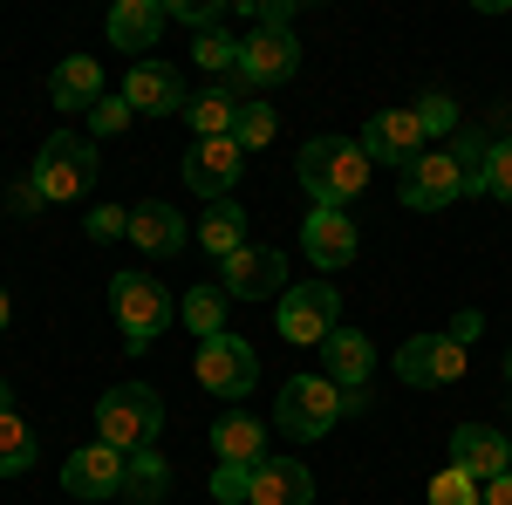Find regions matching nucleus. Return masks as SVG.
<instances>
[{
  "label": "nucleus",
  "instance_id": "13",
  "mask_svg": "<svg viewBox=\"0 0 512 505\" xmlns=\"http://www.w3.org/2000/svg\"><path fill=\"white\" fill-rule=\"evenodd\" d=\"M239 157H246V151H239V137H205V144L185 151V185H192L198 198H212V205H219V198L239 185V171H246Z\"/></svg>",
  "mask_w": 512,
  "mask_h": 505
},
{
  "label": "nucleus",
  "instance_id": "32",
  "mask_svg": "<svg viewBox=\"0 0 512 505\" xmlns=\"http://www.w3.org/2000/svg\"><path fill=\"white\" fill-rule=\"evenodd\" d=\"M431 505H478V478H465L458 465H444L431 478Z\"/></svg>",
  "mask_w": 512,
  "mask_h": 505
},
{
  "label": "nucleus",
  "instance_id": "6",
  "mask_svg": "<svg viewBox=\"0 0 512 505\" xmlns=\"http://www.w3.org/2000/svg\"><path fill=\"white\" fill-rule=\"evenodd\" d=\"M274 328H280V342H328V335L342 328V294H335V280H301V287H287Z\"/></svg>",
  "mask_w": 512,
  "mask_h": 505
},
{
  "label": "nucleus",
  "instance_id": "40",
  "mask_svg": "<svg viewBox=\"0 0 512 505\" xmlns=\"http://www.w3.org/2000/svg\"><path fill=\"white\" fill-rule=\"evenodd\" d=\"M478 505H512V471H499L492 485H478Z\"/></svg>",
  "mask_w": 512,
  "mask_h": 505
},
{
  "label": "nucleus",
  "instance_id": "10",
  "mask_svg": "<svg viewBox=\"0 0 512 505\" xmlns=\"http://www.w3.org/2000/svg\"><path fill=\"white\" fill-rule=\"evenodd\" d=\"M294 69H301L294 28H253V35L239 41V82H246V89H280Z\"/></svg>",
  "mask_w": 512,
  "mask_h": 505
},
{
  "label": "nucleus",
  "instance_id": "2",
  "mask_svg": "<svg viewBox=\"0 0 512 505\" xmlns=\"http://www.w3.org/2000/svg\"><path fill=\"white\" fill-rule=\"evenodd\" d=\"M164 430V403L151 383H117L103 403H96V444H110V451H151Z\"/></svg>",
  "mask_w": 512,
  "mask_h": 505
},
{
  "label": "nucleus",
  "instance_id": "21",
  "mask_svg": "<svg viewBox=\"0 0 512 505\" xmlns=\"http://www.w3.org/2000/svg\"><path fill=\"white\" fill-rule=\"evenodd\" d=\"M321 362H328L321 376H328L335 389H342V383L355 389V383H369V369H376V342H369L362 328H335V335L321 342Z\"/></svg>",
  "mask_w": 512,
  "mask_h": 505
},
{
  "label": "nucleus",
  "instance_id": "43",
  "mask_svg": "<svg viewBox=\"0 0 512 505\" xmlns=\"http://www.w3.org/2000/svg\"><path fill=\"white\" fill-rule=\"evenodd\" d=\"M7 403H14V396H7V383H0V410H7Z\"/></svg>",
  "mask_w": 512,
  "mask_h": 505
},
{
  "label": "nucleus",
  "instance_id": "18",
  "mask_svg": "<svg viewBox=\"0 0 512 505\" xmlns=\"http://www.w3.org/2000/svg\"><path fill=\"white\" fill-rule=\"evenodd\" d=\"M130 246H137V253H151V260H171V253L185 246V212H178V205H164V198L130 205Z\"/></svg>",
  "mask_w": 512,
  "mask_h": 505
},
{
  "label": "nucleus",
  "instance_id": "3",
  "mask_svg": "<svg viewBox=\"0 0 512 505\" xmlns=\"http://www.w3.org/2000/svg\"><path fill=\"white\" fill-rule=\"evenodd\" d=\"M110 314H117V328H123L130 349H151L164 328H171L178 301L164 294L158 273H117V280H110Z\"/></svg>",
  "mask_w": 512,
  "mask_h": 505
},
{
  "label": "nucleus",
  "instance_id": "28",
  "mask_svg": "<svg viewBox=\"0 0 512 505\" xmlns=\"http://www.w3.org/2000/svg\"><path fill=\"white\" fill-rule=\"evenodd\" d=\"M185 328H192L198 342L226 335V287H192L185 294Z\"/></svg>",
  "mask_w": 512,
  "mask_h": 505
},
{
  "label": "nucleus",
  "instance_id": "12",
  "mask_svg": "<svg viewBox=\"0 0 512 505\" xmlns=\"http://www.w3.org/2000/svg\"><path fill=\"white\" fill-rule=\"evenodd\" d=\"M123 478H130V458L123 451L82 444V451H69V465H62V492H76V499H117Z\"/></svg>",
  "mask_w": 512,
  "mask_h": 505
},
{
  "label": "nucleus",
  "instance_id": "9",
  "mask_svg": "<svg viewBox=\"0 0 512 505\" xmlns=\"http://www.w3.org/2000/svg\"><path fill=\"white\" fill-rule=\"evenodd\" d=\"M192 376L212 396H246V389L260 383V355H253V342H239V335H212V342H198Z\"/></svg>",
  "mask_w": 512,
  "mask_h": 505
},
{
  "label": "nucleus",
  "instance_id": "22",
  "mask_svg": "<svg viewBox=\"0 0 512 505\" xmlns=\"http://www.w3.org/2000/svg\"><path fill=\"white\" fill-rule=\"evenodd\" d=\"M239 89L233 82H212V89H198V96H185V123H192V137L205 144V137H233L239 130Z\"/></svg>",
  "mask_w": 512,
  "mask_h": 505
},
{
  "label": "nucleus",
  "instance_id": "7",
  "mask_svg": "<svg viewBox=\"0 0 512 505\" xmlns=\"http://www.w3.org/2000/svg\"><path fill=\"white\" fill-rule=\"evenodd\" d=\"M465 362H472V349L458 342V335H410L403 349H396V376L410 389H444L465 376Z\"/></svg>",
  "mask_w": 512,
  "mask_h": 505
},
{
  "label": "nucleus",
  "instance_id": "19",
  "mask_svg": "<svg viewBox=\"0 0 512 505\" xmlns=\"http://www.w3.org/2000/svg\"><path fill=\"white\" fill-rule=\"evenodd\" d=\"M308 499H315V471L301 465V458H267V465H253L246 505H308Z\"/></svg>",
  "mask_w": 512,
  "mask_h": 505
},
{
  "label": "nucleus",
  "instance_id": "14",
  "mask_svg": "<svg viewBox=\"0 0 512 505\" xmlns=\"http://www.w3.org/2000/svg\"><path fill=\"white\" fill-rule=\"evenodd\" d=\"M424 123H417V110H376L369 117V130H362V151H369V164H417L424 157Z\"/></svg>",
  "mask_w": 512,
  "mask_h": 505
},
{
  "label": "nucleus",
  "instance_id": "31",
  "mask_svg": "<svg viewBox=\"0 0 512 505\" xmlns=\"http://www.w3.org/2000/svg\"><path fill=\"white\" fill-rule=\"evenodd\" d=\"M192 62H198V69H212V76H226V69H239V41L212 28V35L192 41Z\"/></svg>",
  "mask_w": 512,
  "mask_h": 505
},
{
  "label": "nucleus",
  "instance_id": "29",
  "mask_svg": "<svg viewBox=\"0 0 512 505\" xmlns=\"http://www.w3.org/2000/svg\"><path fill=\"white\" fill-rule=\"evenodd\" d=\"M239 151H267V144H274L280 137V117H274V103H260V96H253V103H246V110H239Z\"/></svg>",
  "mask_w": 512,
  "mask_h": 505
},
{
  "label": "nucleus",
  "instance_id": "17",
  "mask_svg": "<svg viewBox=\"0 0 512 505\" xmlns=\"http://www.w3.org/2000/svg\"><path fill=\"white\" fill-rule=\"evenodd\" d=\"M451 465L465 478H478V485H492L512 465V437H499L492 424H458L451 430Z\"/></svg>",
  "mask_w": 512,
  "mask_h": 505
},
{
  "label": "nucleus",
  "instance_id": "41",
  "mask_svg": "<svg viewBox=\"0 0 512 505\" xmlns=\"http://www.w3.org/2000/svg\"><path fill=\"white\" fill-rule=\"evenodd\" d=\"M451 328H458V342H465V349H472V342H478V328H485V321H478V314L465 308V314H458V321H451Z\"/></svg>",
  "mask_w": 512,
  "mask_h": 505
},
{
  "label": "nucleus",
  "instance_id": "45",
  "mask_svg": "<svg viewBox=\"0 0 512 505\" xmlns=\"http://www.w3.org/2000/svg\"><path fill=\"white\" fill-rule=\"evenodd\" d=\"M506 471H512V465H506Z\"/></svg>",
  "mask_w": 512,
  "mask_h": 505
},
{
  "label": "nucleus",
  "instance_id": "37",
  "mask_svg": "<svg viewBox=\"0 0 512 505\" xmlns=\"http://www.w3.org/2000/svg\"><path fill=\"white\" fill-rule=\"evenodd\" d=\"M130 117H137V110H130L123 96H103V103L89 110V130H96V137H117V130H123Z\"/></svg>",
  "mask_w": 512,
  "mask_h": 505
},
{
  "label": "nucleus",
  "instance_id": "27",
  "mask_svg": "<svg viewBox=\"0 0 512 505\" xmlns=\"http://www.w3.org/2000/svg\"><path fill=\"white\" fill-rule=\"evenodd\" d=\"M164 485H171V465H164V451L151 444V451H130V478H123V492L137 505H158Z\"/></svg>",
  "mask_w": 512,
  "mask_h": 505
},
{
  "label": "nucleus",
  "instance_id": "15",
  "mask_svg": "<svg viewBox=\"0 0 512 505\" xmlns=\"http://www.w3.org/2000/svg\"><path fill=\"white\" fill-rule=\"evenodd\" d=\"M123 103L137 110V117H171V110H185V76L171 69V62H137L130 76H123V89H117Z\"/></svg>",
  "mask_w": 512,
  "mask_h": 505
},
{
  "label": "nucleus",
  "instance_id": "1",
  "mask_svg": "<svg viewBox=\"0 0 512 505\" xmlns=\"http://www.w3.org/2000/svg\"><path fill=\"white\" fill-rule=\"evenodd\" d=\"M369 185V151L349 144V137H308L301 144V192L315 198V205H342L349 212V198Z\"/></svg>",
  "mask_w": 512,
  "mask_h": 505
},
{
  "label": "nucleus",
  "instance_id": "5",
  "mask_svg": "<svg viewBox=\"0 0 512 505\" xmlns=\"http://www.w3.org/2000/svg\"><path fill=\"white\" fill-rule=\"evenodd\" d=\"M274 424H280V437H294V444L328 437V430L342 424V389L328 383V376H294V383H280Z\"/></svg>",
  "mask_w": 512,
  "mask_h": 505
},
{
  "label": "nucleus",
  "instance_id": "44",
  "mask_svg": "<svg viewBox=\"0 0 512 505\" xmlns=\"http://www.w3.org/2000/svg\"><path fill=\"white\" fill-rule=\"evenodd\" d=\"M506 383H512V349H506Z\"/></svg>",
  "mask_w": 512,
  "mask_h": 505
},
{
  "label": "nucleus",
  "instance_id": "8",
  "mask_svg": "<svg viewBox=\"0 0 512 505\" xmlns=\"http://www.w3.org/2000/svg\"><path fill=\"white\" fill-rule=\"evenodd\" d=\"M219 287H226V301H280L287 294V260H280V246H239L233 260H219Z\"/></svg>",
  "mask_w": 512,
  "mask_h": 505
},
{
  "label": "nucleus",
  "instance_id": "30",
  "mask_svg": "<svg viewBox=\"0 0 512 505\" xmlns=\"http://www.w3.org/2000/svg\"><path fill=\"white\" fill-rule=\"evenodd\" d=\"M485 157H492V144H485L478 130H458V151H451V164H458V178H465V198L485 192Z\"/></svg>",
  "mask_w": 512,
  "mask_h": 505
},
{
  "label": "nucleus",
  "instance_id": "4",
  "mask_svg": "<svg viewBox=\"0 0 512 505\" xmlns=\"http://www.w3.org/2000/svg\"><path fill=\"white\" fill-rule=\"evenodd\" d=\"M28 178H35V192L48 198V205H76V198L96 185V144L76 137V130H55V137L41 144Z\"/></svg>",
  "mask_w": 512,
  "mask_h": 505
},
{
  "label": "nucleus",
  "instance_id": "39",
  "mask_svg": "<svg viewBox=\"0 0 512 505\" xmlns=\"http://www.w3.org/2000/svg\"><path fill=\"white\" fill-rule=\"evenodd\" d=\"M7 205H14V212H21V219H28V212H41V205H48V198L35 192V178H28V185H14V192H7Z\"/></svg>",
  "mask_w": 512,
  "mask_h": 505
},
{
  "label": "nucleus",
  "instance_id": "16",
  "mask_svg": "<svg viewBox=\"0 0 512 505\" xmlns=\"http://www.w3.org/2000/svg\"><path fill=\"white\" fill-rule=\"evenodd\" d=\"M301 246H308V260H315L321 273H342L362 239H355V219L342 212V205H315L308 226H301Z\"/></svg>",
  "mask_w": 512,
  "mask_h": 505
},
{
  "label": "nucleus",
  "instance_id": "24",
  "mask_svg": "<svg viewBox=\"0 0 512 505\" xmlns=\"http://www.w3.org/2000/svg\"><path fill=\"white\" fill-rule=\"evenodd\" d=\"M48 96H55V110H96L103 103V69L89 55H69V62H55Z\"/></svg>",
  "mask_w": 512,
  "mask_h": 505
},
{
  "label": "nucleus",
  "instance_id": "33",
  "mask_svg": "<svg viewBox=\"0 0 512 505\" xmlns=\"http://www.w3.org/2000/svg\"><path fill=\"white\" fill-rule=\"evenodd\" d=\"M485 198L512 205V137H499V144H492V157H485Z\"/></svg>",
  "mask_w": 512,
  "mask_h": 505
},
{
  "label": "nucleus",
  "instance_id": "36",
  "mask_svg": "<svg viewBox=\"0 0 512 505\" xmlns=\"http://www.w3.org/2000/svg\"><path fill=\"white\" fill-rule=\"evenodd\" d=\"M246 492H253V471H246V465H219V471H212V499H219V505H239Z\"/></svg>",
  "mask_w": 512,
  "mask_h": 505
},
{
  "label": "nucleus",
  "instance_id": "35",
  "mask_svg": "<svg viewBox=\"0 0 512 505\" xmlns=\"http://www.w3.org/2000/svg\"><path fill=\"white\" fill-rule=\"evenodd\" d=\"M417 123H424V137H444V130H458V103L451 96H424L417 103Z\"/></svg>",
  "mask_w": 512,
  "mask_h": 505
},
{
  "label": "nucleus",
  "instance_id": "11",
  "mask_svg": "<svg viewBox=\"0 0 512 505\" xmlns=\"http://www.w3.org/2000/svg\"><path fill=\"white\" fill-rule=\"evenodd\" d=\"M458 198H465V178H458L451 151H424L417 164H403V205L410 212H444Z\"/></svg>",
  "mask_w": 512,
  "mask_h": 505
},
{
  "label": "nucleus",
  "instance_id": "42",
  "mask_svg": "<svg viewBox=\"0 0 512 505\" xmlns=\"http://www.w3.org/2000/svg\"><path fill=\"white\" fill-rule=\"evenodd\" d=\"M7 314H14V308H7V287H0V328H7Z\"/></svg>",
  "mask_w": 512,
  "mask_h": 505
},
{
  "label": "nucleus",
  "instance_id": "20",
  "mask_svg": "<svg viewBox=\"0 0 512 505\" xmlns=\"http://www.w3.org/2000/svg\"><path fill=\"white\" fill-rule=\"evenodd\" d=\"M164 0H117L110 7V41H117L123 55H151L158 48V35H164Z\"/></svg>",
  "mask_w": 512,
  "mask_h": 505
},
{
  "label": "nucleus",
  "instance_id": "23",
  "mask_svg": "<svg viewBox=\"0 0 512 505\" xmlns=\"http://www.w3.org/2000/svg\"><path fill=\"white\" fill-rule=\"evenodd\" d=\"M212 451H219V465H267V424H253L246 410H233V417H219L212 424Z\"/></svg>",
  "mask_w": 512,
  "mask_h": 505
},
{
  "label": "nucleus",
  "instance_id": "34",
  "mask_svg": "<svg viewBox=\"0 0 512 505\" xmlns=\"http://www.w3.org/2000/svg\"><path fill=\"white\" fill-rule=\"evenodd\" d=\"M164 14H171V21H192L198 35H212L219 14H226V0H164Z\"/></svg>",
  "mask_w": 512,
  "mask_h": 505
},
{
  "label": "nucleus",
  "instance_id": "38",
  "mask_svg": "<svg viewBox=\"0 0 512 505\" xmlns=\"http://www.w3.org/2000/svg\"><path fill=\"white\" fill-rule=\"evenodd\" d=\"M89 239H130V212L123 205H96L89 212Z\"/></svg>",
  "mask_w": 512,
  "mask_h": 505
},
{
  "label": "nucleus",
  "instance_id": "26",
  "mask_svg": "<svg viewBox=\"0 0 512 505\" xmlns=\"http://www.w3.org/2000/svg\"><path fill=\"white\" fill-rule=\"evenodd\" d=\"M28 465H35V430L7 403V410H0V478H21Z\"/></svg>",
  "mask_w": 512,
  "mask_h": 505
},
{
  "label": "nucleus",
  "instance_id": "25",
  "mask_svg": "<svg viewBox=\"0 0 512 505\" xmlns=\"http://www.w3.org/2000/svg\"><path fill=\"white\" fill-rule=\"evenodd\" d=\"M198 246H205L212 260H233L239 246H246V212H239L233 198H219V205L198 219Z\"/></svg>",
  "mask_w": 512,
  "mask_h": 505
}]
</instances>
